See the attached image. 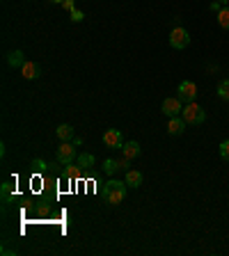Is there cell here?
Segmentation results:
<instances>
[{"label":"cell","mask_w":229,"mask_h":256,"mask_svg":"<svg viewBox=\"0 0 229 256\" xmlns=\"http://www.w3.org/2000/svg\"><path fill=\"white\" fill-rule=\"evenodd\" d=\"M188 44H190V34H188L186 28L181 26H174L170 32V46L174 48V50H183V48H188Z\"/></svg>","instance_id":"3957f363"},{"label":"cell","mask_w":229,"mask_h":256,"mask_svg":"<svg viewBox=\"0 0 229 256\" xmlns=\"http://www.w3.org/2000/svg\"><path fill=\"white\" fill-rule=\"evenodd\" d=\"M32 165H35V167H37V170H46V162H44V160L42 158H37V160H32Z\"/></svg>","instance_id":"603a6c76"},{"label":"cell","mask_w":229,"mask_h":256,"mask_svg":"<svg viewBox=\"0 0 229 256\" xmlns=\"http://www.w3.org/2000/svg\"><path fill=\"white\" fill-rule=\"evenodd\" d=\"M103 144H106L108 149H122V146H124L122 133H119L117 128H110V130H106V133H103Z\"/></svg>","instance_id":"52a82bcc"},{"label":"cell","mask_w":229,"mask_h":256,"mask_svg":"<svg viewBox=\"0 0 229 256\" xmlns=\"http://www.w3.org/2000/svg\"><path fill=\"white\" fill-rule=\"evenodd\" d=\"M218 26L222 28V30H229V5L218 12Z\"/></svg>","instance_id":"e0dca14e"},{"label":"cell","mask_w":229,"mask_h":256,"mask_svg":"<svg viewBox=\"0 0 229 256\" xmlns=\"http://www.w3.org/2000/svg\"><path fill=\"white\" fill-rule=\"evenodd\" d=\"M218 96L222 98V101H229V78L220 80V85H218Z\"/></svg>","instance_id":"d6986e66"},{"label":"cell","mask_w":229,"mask_h":256,"mask_svg":"<svg viewBox=\"0 0 229 256\" xmlns=\"http://www.w3.org/2000/svg\"><path fill=\"white\" fill-rule=\"evenodd\" d=\"M220 2H227V5H229V0H220Z\"/></svg>","instance_id":"d4e9b609"},{"label":"cell","mask_w":229,"mask_h":256,"mask_svg":"<svg viewBox=\"0 0 229 256\" xmlns=\"http://www.w3.org/2000/svg\"><path fill=\"white\" fill-rule=\"evenodd\" d=\"M220 10H222V2H220V0H215V2H211V12H215V14H218Z\"/></svg>","instance_id":"cb8c5ba5"},{"label":"cell","mask_w":229,"mask_h":256,"mask_svg":"<svg viewBox=\"0 0 229 256\" xmlns=\"http://www.w3.org/2000/svg\"><path fill=\"white\" fill-rule=\"evenodd\" d=\"M94 154H78V158H76V162H78V165L80 167H83V170H85V167H87V170H90V167L92 165H94Z\"/></svg>","instance_id":"2e32d148"},{"label":"cell","mask_w":229,"mask_h":256,"mask_svg":"<svg viewBox=\"0 0 229 256\" xmlns=\"http://www.w3.org/2000/svg\"><path fill=\"white\" fill-rule=\"evenodd\" d=\"M181 117H183V122H186L188 126H199V124H204L206 114H204V110L197 106V103L192 101L181 110Z\"/></svg>","instance_id":"7a4b0ae2"},{"label":"cell","mask_w":229,"mask_h":256,"mask_svg":"<svg viewBox=\"0 0 229 256\" xmlns=\"http://www.w3.org/2000/svg\"><path fill=\"white\" fill-rule=\"evenodd\" d=\"M122 151H124V158H126V160H135L142 149H140V144L135 142V140H131V142H124Z\"/></svg>","instance_id":"30bf717a"},{"label":"cell","mask_w":229,"mask_h":256,"mask_svg":"<svg viewBox=\"0 0 229 256\" xmlns=\"http://www.w3.org/2000/svg\"><path fill=\"white\" fill-rule=\"evenodd\" d=\"M14 202V192H12V183H3V204H12Z\"/></svg>","instance_id":"ffe728a7"},{"label":"cell","mask_w":229,"mask_h":256,"mask_svg":"<svg viewBox=\"0 0 229 256\" xmlns=\"http://www.w3.org/2000/svg\"><path fill=\"white\" fill-rule=\"evenodd\" d=\"M83 176V167H76L74 162L71 165H64V170H62V178L64 181H71V178H80Z\"/></svg>","instance_id":"4fadbf2b"},{"label":"cell","mask_w":229,"mask_h":256,"mask_svg":"<svg viewBox=\"0 0 229 256\" xmlns=\"http://www.w3.org/2000/svg\"><path fill=\"white\" fill-rule=\"evenodd\" d=\"M179 98H181L183 103H192L195 101V98H197V85H195V82H192V80H181V82H179Z\"/></svg>","instance_id":"8992f818"},{"label":"cell","mask_w":229,"mask_h":256,"mask_svg":"<svg viewBox=\"0 0 229 256\" xmlns=\"http://www.w3.org/2000/svg\"><path fill=\"white\" fill-rule=\"evenodd\" d=\"M220 158L229 162V140H224V142L220 144Z\"/></svg>","instance_id":"44dd1931"},{"label":"cell","mask_w":229,"mask_h":256,"mask_svg":"<svg viewBox=\"0 0 229 256\" xmlns=\"http://www.w3.org/2000/svg\"><path fill=\"white\" fill-rule=\"evenodd\" d=\"M51 213H53V206H51V202L42 199V202L35 204V215H37V218H48Z\"/></svg>","instance_id":"9a60e30c"},{"label":"cell","mask_w":229,"mask_h":256,"mask_svg":"<svg viewBox=\"0 0 229 256\" xmlns=\"http://www.w3.org/2000/svg\"><path fill=\"white\" fill-rule=\"evenodd\" d=\"M126 186L128 188H140L142 186V172H138V170H128L126 172Z\"/></svg>","instance_id":"5bb4252c"},{"label":"cell","mask_w":229,"mask_h":256,"mask_svg":"<svg viewBox=\"0 0 229 256\" xmlns=\"http://www.w3.org/2000/svg\"><path fill=\"white\" fill-rule=\"evenodd\" d=\"M126 181H108L106 183V190H103V194H106V202L110 204V206H117V204H122L124 199H126Z\"/></svg>","instance_id":"6da1fadb"},{"label":"cell","mask_w":229,"mask_h":256,"mask_svg":"<svg viewBox=\"0 0 229 256\" xmlns=\"http://www.w3.org/2000/svg\"><path fill=\"white\" fill-rule=\"evenodd\" d=\"M83 18H85V14H83L80 10H71V21H74V23H80Z\"/></svg>","instance_id":"7402d4cb"},{"label":"cell","mask_w":229,"mask_h":256,"mask_svg":"<svg viewBox=\"0 0 229 256\" xmlns=\"http://www.w3.org/2000/svg\"><path fill=\"white\" fill-rule=\"evenodd\" d=\"M183 110V101L179 98V96H170V98H165L163 101V106H160V112L165 114V117H179Z\"/></svg>","instance_id":"5b68a950"},{"label":"cell","mask_w":229,"mask_h":256,"mask_svg":"<svg viewBox=\"0 0 229 256\" xmlns=\"http://www.w3.org/2000/svg\"><path fill=\"white\" fill-rule=\"evenodd\" d=\"M26 55H23V50H12L10 55H7V64L10 66H14V69H21L23 64H26Z\"/></svg>","instance_id":"8fae6325"},{"label":"cell","mask_w":229,"mask_h":256,"mask_svg":"<svg viewBox=\"0 0 229 256\" xmlns=\"http://www.w3.org/2000/svg\"><path fill=\"white\" fill-rule=\"evenodd\" d=\"M55 135H58L62 142H74V128H71L69 124H60V126L55 128Z\"/></svg>","instance_id":"7c38bea8"},{"label":"cell","mask_w":229,"mask_h":256,"mask_svg":"<svg viewBox=\"0 0 229 256\" xmlns=\"http://www.w3.org/2000/svg\"><path fill=\"white\" fill-rule=\"evenodd\" d=\"M186 126H188V124L183 122L181 114H179V117H172L170 122H167V133H170V135H183Z\"/></svg>","instance_id":"9c48e42d"},{"label":"cell","mask_w":229,"mask_h":256,"mask_svg":"<svg viewBox=\"0 0 229 256\" xmlns=\"http://www.w3.org/2000/svg\"><path fill=\"white\" fill-rule=\"evenodd\" d=\"M21 76L26 80H37L39 76H42V66H39L37 62H26L21 66Z\"/></svg>","instance_id":"ba28073f"},{"label":"cell","mask_w":229,"mask_h":256,"mask_svg":"<svg viewBox=\"0 0 229 256\" xmlns=\"http://www.w3.org/2000/svg\"><path fill=\"white\" fill-rule=\"evenodd\" d=\"M55 158H58L60 165H71V162L78 158L74 142H62V144H60V146H58V154H55Z\"/></svg>","instance_id":"277c9868"},{"label":"cell","mask_w":229,"mask_h":256,"mask_svg":"<svg viewBox=\"0 0 229 256\" xmlns=\"http://www.w3.org/2000/svg\"><path fill=\"white\" fill-rule=\"evenodd\" d=\"M122 170V160H106L103 162V172L106 174H115V172Z\"/></svg>","instance_id":"ac0fdd59"}]
</instances>
